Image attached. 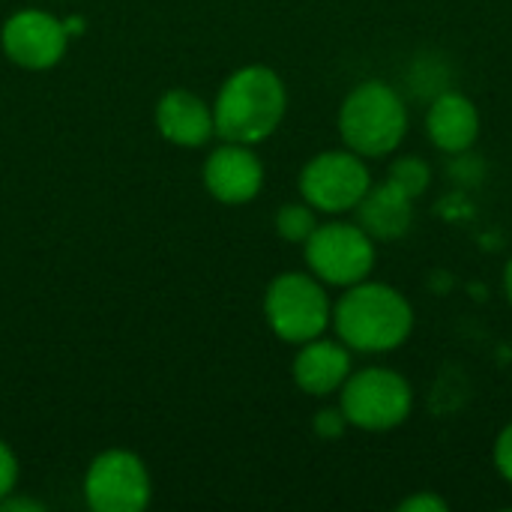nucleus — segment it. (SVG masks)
Segmentation results:
<instances>
[{
	"instance_id": "f3484780",
	"label": "nucleus",
	"mask_w": 512,
	"mask_h": 512,
	"mask_svg": "<svg viewBox=\"0 0 512 512\" xmlns=\"http://www.w3.org/2000/svg\"><path fill=\"white\" fill-rule=\"evenodd\" d=\"M345 429H348V420H345L342 408H324V411L315 414V432H318V438L336 441V438H342Z\"/></svg>"
},
{
	"instance_id": "1a4fd4ad",
	"label": "nucleus",
	"mask_w": 512,
	"mask_h": 512,
	"mask_svg": "<svg viewBox=\"0 0 512 512\" xmlns=\"http://www.w3.org/2000/svg\"><path fill=\"white\" fill-rule=\"evenodd\" d=\"M0 45L15 66L42 72L60 63L69 45V33L60 18L42 9H21L6 18L0 30Z\"/></svg>"
},
{
	"instance_id": "f8f14e48",
	"label": "nucleus",
	"mask_w": 512,
	"mask_h": 512,
	"mask_svg": "<svg viewBox=\"0 0 512 512\" xmlns=\"http://www.w3.org/2000/svg\"><path fill=\"white\" fill-rule=\"evenodd\" d=\"M351 375V351L345 342L309 339L294 357V381L309 396H330L342 390Z\"/></svg>"
},
{
	"instance_id": "39448f33",
	"label": "nucleus",
	"mask_w": 512,
	"mask_h": 512,
	"mask_svg": "<svg viewBox=\"0 0 512 512\" xmlns=\"http://www.w3.org/2000/svg\"><path fill=\"white\" fill-rule=\"evenodd\" d=\"M339 408L348 426L366 432H387L408 420L414 396L402 375L390 369H360L342 384Z\"/></svg>"
},
{
	"instance_id": "0eeeda50",
	"label": "nucleus",
	"mask_w": 512,
	"mask_h": 512,
	"mask_svg": "<svg viewBox=\"0 0 512 512\" xmlns=\"http://www.w3.org/2000/svg\"><path fill=\"white\" fill-rule=\"evenodd\" d=\"M372 177L360 153L327 150L306 162L300 171V195L306 204L324 213H345L360 204L369 192Z\"/></svg>"
},
{
	"instance_id": "412c9836",
	"label": "nucleus",
	"mask_w": 512,
	"mask_h": 512,
	"mask_svg": "<svg viewBox=\"0 0 512 512\" xmlns=\"http://www.w3.org/2000/svg\"><path fill=\"white\" fill-rule=\"evenodd\" d=\"M0 510L3 512H12V510H33V512H39L42 510V504H36V501H27V498H3L0 501Z\"/></svg>"
},
{
	"instance_id": "f257e3e1",
	"label": "nucleus",
	"mask_w": 512,
	"mask_h": 512,
	"mask_svg": "<svg viewBox=\"0 0 512 512\" xmlns=\"http://www.w3.org/2000/svg\"><path fill=\"white\" fill-rule=\"evenodd\" d=\"M288 108L282 78L267 66H243L219 87L213 102V123L222 141L258 144L270 138Z\"/></svg>"
},
{
	"instance_id": "6ab92c4d",
	"label": "nucleus",
	"mask_w": 512,
	"mask_h": 512,
	"mask_svg": "<svg viewBox=\"0 0 512 512\" xmlns=\"http://www.w3.org/2000/svg\"><path fill=\"white\" fill-rule=\"evenodd\" d=\"M495 465H498V471L504 474V480H510L512 483V423L501 432V438H498V444H495Z\"/></svg>"
},
{
	"instance_id": "9d476101",
	"label": "nucleus",
	"mask_w": 512,
	"mask_h": 512,
	"mask_svg": "<svg viewBox=\"0 0 512 512\" xmlns=\"http://www.w3.org/2000/svg\"><path fill=\"white\" fill-rule=\"evenodd\" d=\"M204 186L222 204H249L264 186V165L249 144L225 141L204 162Z\"/></svg>"
},
{
	"instance_id": "9b49d317",
	"label": "nucleus",
	"mask_w": 512,
	"mask_h": 512,
	"mask_svg": "<svg viewBox=\"0 0 512 512\" xmlns=\"http://www.w3.org/2000/svg\"><path fill=\"white\" fill-rule=\"evenodd\" d=\"M156 126L177 147H201L216 135L213 105L189 90H168L156 105Z\"/></svg>"
},
{
	"instance_id": "a211bd4d",
	"label": "nucleus",
	"mask_w": 512,
	"mask_h": 512,
	"mask_svg": "<svg viewBox=\"0 0 512 512\" xmlns=\"http://www.w3.org/2000/svg\"><path fill=\"white\" fill-rule=\"evenodd\" d=\"M15 483H18V459L9 450V444L0 441V501L15 492Z\"/></svg>"
},
{
	"instance_id": "ddd939ff",
	"label": "nucleus",
	"mask_w": 512,
	"mask_h": 512,
	"mask_svg": "<svg viewBox=\"0 0 512 512\" xmlns=\"http://www.w3.org/2000/svg\"><path fill=\"white\" fill-rule=\"evenodd\" d=\"M429 138L438 150L465 153L474 147L480 135V114L477 105L462 93H441L426 117Z\"/></svg>"
},
{
	"instance_id": "20e7f679",
	"label": "nucleus",
	"mask_w": 512,
	"mask_h": 512,
	"mask_svg": "<svg viewBox=\"0 0 512 512\" xmlns=\"http://www.w3.org/2000/svg\"><path fill=\"white\" fill-rule=\"evenodd\" d=\"M264 318L282 342L303 345L327 330L333 306L318 276L282 273L264 294Z\"/></svg>"
},
{
	"instance_id": "2eb2a0df",
	"label": "nucleus",
	"mask_w": 512,
	"mask_h": 512,
	"mask_svg": "<svg viewBox=\"0 0 512 512\" xmlns=\"http://www.w3.org/2000/svg\"><path fill=\"white\" fill-rule=\"evenodd\" d=\"M315 228H318V219H315L312 204H285L276 213V231L288 243H306Z\"/></svg>"
},
{
	"instance_id": "6e6552de",
	"label": "nucleus",
	"mask_w": 512,
	"mask_h": 512,
	"mask_svg": "<svg viewBox=\"0 0 512 512\" xmlns=\"http://www.w3.org/2000/svg\"><path fill=\"white\" fill-rule=\"evenodd\" d=\"M150 474L129 450L99 453L84 477L87 507L96 512H141L150 504Z\"/></svg>"
},
{
	"instance_id": "4be33fe9",
	"label": "nucleus",
	"mask_w": 512,
	"mask_h": 512,
	"mask_svg": "<svg viewBox=\"0 0 512 512\" xmlns=\"http://www.w3.org/2000/svg\"><path fill=\"white\" fill-rule=\"evenodd\" d=\"M504 288H507V300H510L512 306V258L510 264H507V273H504Z\"/></svg>"
},
{
	"instance_id": "4468645a",
	"label": "nucleus",
	"mask_w": 512,
	"mask_h": 512,
	"mask_svg": "<svg viewBox=\"0 0 512 512\" xmlns=\"http://www.w3.org/2000/svg\"><path fill=\"white\" fill-rule=\"evenodd\" d=\"M354 210H357V225L372 240H396L411 228L414 198H408L402 189L384 180L378 186H369V192L360 198Z\"/></svg>"
},
{
	"instance_id": "7ed1b4c3",
	"label": "nucleus",
	"mask_w": 512,
	"mask_h": 512,
	"mask_svg": "<svg viewBox=\"0 0 512 512\" xmlns=\"http://www.w3.org/2000/svg\"><path fill=\"white\" fill-rule=\"evenodd\" d=\"M408 132V111L402 96L384 81H363L339 108V135L348 150L360 156L393 153Z\"/></svg>"
},
{
	"instance_id": "aec40b11",
	"label": "nucleus",
	"mask_w": 512,
	"mask_h": 512,
	"mask_svg": "<svg viewBox=\"0 0 512 512\" xmlns=\"http://www.w3.org/2000/svg\"><path fill=\"white\" fill-rule=\"evenodd\" d=\"M399 510L402 512H447V501H444V498H438V495H432V492H423V495H414V498L402 501V504H399Z\"/></svg>"
},
{
	"instance_id": "423d86ee",
	"label": "nucleus",
	"mask_w": 512,
	"mask_h": 512,
	"mask_svg": "<svg viewBox=\"0 0 512 512\" xmlns=\"http://www.w3.org/2000/svg\"><path fill=\"white\" fill-rule=\"evenodd\" d=\"M303 246L312 276H318L327 285H342V288L357 285L375 267L372 237L360 225H348V222L318 225Z\"/></svg>"
},
{
	"instance_id": "f03ea898",
	"label": "nucleus",
	"mask_w": 512,
	"mask_h": 512,
	"mask_svg": "<svg viewBox=\"0 0 512 512\" xmlns=\"http://www.w3.org/2000/svg\"><path fill=\"white\" fill-rule=\"evenodd\" d=\"M333 327L339 339L366 354H384L399 348L414 330L411 303L384 282H357L333 306Z\"/></svg>"
},
{
	"instance_id": "dca6fc26",
	"label": "nucleus",
	"mask_w": 512,
	"mask_h": 512,
	"mask_svg": "<svg viewBox=\"0 0 512 512\" xmlns=\"http://www.w3.org/2000/svg\"><path fill=\"white\" fill-rule=\"evenodd\" d=\"M387 180H390L396 189H402L408 198H417V195H423V192L429 189L432 171H429V165H426L423 159H417V156H402V159H396V162L390 165Z\"/></svg>"
}]
</instances>
